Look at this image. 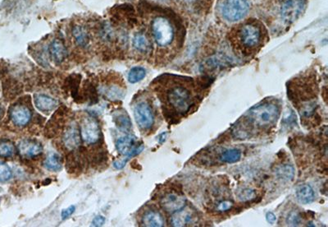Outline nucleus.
<instances>
[{
    "instance_id": "36",
    "label": "nucleus",
    "mask_w": 328,
    "mask_h": 227,
    "mask_svg": "<svg viewBox=\"0 0 328 227\" xmlns=\"http://www.w3.org/2000/svg\"><path fill=\"white\" fill-rule=\"evenodd\" d=\"M2 115H3V110H2V109L0 108V118H1V116H2Z\"/></svg>"
},
{
    "instance_id": "24",
    "label": "nucleus",
    "mask_w": 328,
    "mask_h": 227,
    "mask_svg": "<svg viewBox=\"0 0 328 227\" xmlns=\"http://www.w3.org/2000/svg\"><path fill=\"white\" fill-rule=\"evenodd\" d=\"M115 124L120 130L128 132L131 128V122L126 113L121 112L117 114L115 117Z\"/></svg>"
},
{
    "instance_id": "23",
    "label": "nucleus",
    "mask_w": 328,
    "mask_h": 227,
    "mask_svg": "<svg viewBox=\"0 0 328 227\" xmlns=\"http://www.w3.org/2000/svg\"><path fill=\"white\" fill-rule=\"evenodd\" d=\"M46 168L48 171H58L62 169V161L61 157L58 153L49 154L44 163Z\"/></svg>"
},
{
    "instance_id": "27",
    "label": "nucleus",
    "mask_w": 328,
    "mask_h": 227,
    "mask_svg": "<svg viewBox=\"0 0 328 227\" xmlns=\"http://www.w3.org/2000/svg\"><path fill=\"white\" fill-rule=\"evenodd\" d=\"M237 197L240 201H252L256 198V193L254 189L245 188V189H240L237 192Z\"/></svg>"
},
{
    "instance_id": "18",
    "label": "nucleus",
    "mask_w": 328,
    "mask_h": 227,
    "mask_svg": "<svg viewBox=\"0 0 328 227\" xmlns=\"http://www.w3.org/2000/svg\"><path fill=\"white\" fill-rule=\"evenodd\" d=\"M132 43L137 51L141 53H149L150 51L151 43L145 34L142 32L136 34Z\"/></svg>"
},
{
    "instance_id": "6",
    "label": "nucleus",
    "mask_w": 328,
    "mask_h": 227,
    "mask_svg": "<svg viewBox=\"0 0 328 227\" xmlns=\"http://www.w3.org/2000/svg\"><path fill=\"white\" fill-rule=\"evenodd\" d=\"M81 139L87 144H94L101 138V128L98 121L91 116H86L81 120L80 127Z\"/></svg>"
},
{
    "instance_id": "29",
    "label": "nucleus",
    "mask_w": 328,
    "mask_h": 227,
    "mask_svg": "<svg viewBox=\"0 0 328 227\" xmlns=\"http://www.w3.org/2000/svg\"><path fill=\"white\" fill-rule=\"evenodd\" d=\"M301 222V217L297 212H290L286 218V223L291 227H297Z\"/></svg>"
},
{
    "instance_id": "20",
    "label": "nucleus",
    "mask_w": 328,
    "mask_h": 227,
    "mask_svg": "<svg viewBox=\"0 0 328 227\" xmlns=\"http://www.w3.org/2000/svg\"><path fill=\"white\" fill-rule=\"evenodd\" d=\"M72 36L76 43L81 47H86L90 42V35L87 29L83 26H75L72 28Z\"/></svg>"
},
{
    "instance_id": "9",
    "label": "nucleus",
    "mask_w": 328,
    "mask_h": 227,
    "mask_svg": "<svg viewBox=\"0 0 328 227\" xmlns=\"http://www.w3.org/2000/svg\"><path fill=\"white\" fill-rule=\"evenodd\" d=\"M137 143V138L134 135L124 136L122 138H119L116 143L117 150L121 155L126 156V158L130 159L132 156H136L137 154L141 153L144 147L141 145L136 148Z\"/></svg>"
},
{
    "instance_id": "3",
    "label": "nucleus",
    "mask_w": 328,
    "mask_h": 227,
    "mask_svg": "<svg viewBox=\"0 0 328 227\" xmlns=\"http://www.w3.org/2000/svg\"><path fill=\"white\" fill-rule=\"evenodd\" d=\"M151 30L155 42L160 47L170 46L174 40V29L167 18H154L152 22Z\"/></svg>"
},
{
    "instance_id": "35",
    "label": "nucleus",
    "mask_w": 328,
    "mask_h": 227,
    "mask_svg": "<svg viewBox=\"0 0 328 227\" xmlns=\"http://www.w3.org/2000/svg\"><path fill=\"white\" fill-rule=\"evenodd\" d=\"M167 133H162L161 135L159 136V143H163L165 142L166 140V138H167Z\"/></svg>"
},
{
    "instance_id": "13",
    "label": "nucleus",
    "mask_w": 328,
    "mask_h": 227,
    "mask_svg": "<svg viewBox=\"0 0 328 227\" xmlns=\"http://www.w3.org/2000/svg\"><path fill=\"white\" fill-rule=\"evenodd\" d=\"M171 224L173 227H187L194 224L197 221V216L191 210L182 208L178 212L172 213Z\"/></svg>"
},
{
    "instance_id": "26",
    "label": "nucleus",
    "mask_w": 328,
    "mask_h": 227,
    "mask_svg": "<svg viewBox=\"0 0 328 227\" xmlns=\"http://www.w3.org/2000/svg\"><path fill=\"white\" fill-rule=\"evenodd\" d=\"M15 147L9 141H1L0 142V157L8 158L13 156L15 153Z\"/></svg>"
},
{
    "instance_id": "4",
    "label": "nucleus",
    "mask_w": 328,
    "mask_h": 227,
    "mask_svg": "<svg viewBox=\"0 0 328 227\" xmlns=\"http://www.w3.org/2000/svg\"><path fill=\"white\" fill-rule=\"evenodd\" d=\"M249 8L248 0H223L221 12L227 21L237 22L247 14Z\"/></svg>"
},
{
    "instance_id": "19",
    "label": "nucleus",
    "mask_w": 328,
    "mask_h": 227,
    "mask_svg": "<svg viewBox=\"0 0 328 227\" xmlns=\"http://www.w3.org/2000/svg\"><path fill=\"white\" fill-rule=\"evenodd\" d=\"M296 197L304 204H308L314 200V191L308 184H302L296 190Z\"/></svg>"
},
{
    "instance_id": "12",
    "label": "nucleus",
    "mask_w": 328,
    "mask_h": 227,
    "mask_svg": "<svg viewBox=\"0 0 328 227\" xmlns=\"http://www.w3.org/2000/svg\"><path fill=\"white\" fill-rule=\"evenodd\" d=\"M63 144L69 150H75L81 145V137L80 128L75 124L66 128L63 137Z\"/></svg>"
},
{
    "instance_id": "10",
    "label": "nucleus",
    "mask_w": 328,
    "mask_h": 227,
    "mask_svg": "<svg viewBox=\"0 0 328 227\" xmlns=\"http://www.w3.org/2000/svg\"><path fill=\"white\" fill-rule=\"evenodd\" d=\"M186 202L185 197L177 193H167L160 201L163 209L169 213H174L184 208Z\"/></svg>"
},
{
    "instance_id": "25",
    "label": "nucleus",
    "mask_w": 328,
    "mask_h": 227,
    "mask_svg": "<svg viewBox=\"0 0 328 227\" xmlns=\"http://www.w3.org/2000/svg\"><path fill=\"white\" fill-rule=\"evenodd\" d=\"M146 76V71L142 67H134L128 74V81L131 83H137L144 79Z\"/></svg>"
},
{
    "instance_id": "22",
    "label": "nucleus",
    "mask_w": 328,
    "mask_h": 227,
    "mask_svg": "<svg viewBox=\"0 0 328 227\" xmlns=\"http://www.w3.org/2000/svg\"><path fill=\"white\" fill-rule=\"evenodd\" d=\"M241 158V151L236 148L226 150L221 154L220 160L224 163L233 164L238 162Z\"/></svg>"
},
{
    "instance_id": "30",
    "label": "nucleus",
    "mask_w": 328,
    "mask_h": 227,
    "mask_svg": "<svg viewBox=\"0 0 328 227\" xmlns=\"http://www.w3.org/2000/svg\"><path fill=\"white\" fill-rule=\"evenodd\" d=\"M107 97L111 98L112 100H117L122 97V91L117 87L113 86L110 88H108L106 92Z\"/></svg>"
},
{
    "instance_id": "14",
    "label": "nucleus",
    "mask_w": 328,
    "mask_h": 227,
    "mask_svg": "<svg viewBox=\"0 0 328 227\" xmlns=\"http://www.w3.org/2000/svg\"><path fill=\"white\" fill-rule=\"evenodd\" d=\"M10 117L14 125L23 127L30 122L31 113L30 109L25 105H14L11 110Z\"/></svg>"
},
{
    "instance_id": "11",
    "label": "nucleus",
    "mask_w": 328,
    "mask_h": 227,
    "mask_svg": "<svg viewBox=\"0 0 328 227\" xmlns=\"http://www.w3.org/2000/svg\"><path fill=\"white\" fill-rule=\"evenodd\" d=\"M18 151L24 158H34L43 152V147L36 141L25 139L19 143Z\"/></svg>"
},
{
    "instance_id": "5",
    "label": "nucleus",
    "mask_w": 328,
    "mask_h": 227,
    "mask_svg": "<svg viewBox=\"0 0 328 227\" xmlns=\"http://www.w3.org/2000/svg\"><path fill=\"white\" fill-rule=\"evenodd\" d=\"M237 38L240 46L252 50L261 42V29L255 23H246L238 30Z\"/></svg>"
},
{
    "instance_id": "7",
    "label": "nucleus",
    "mask_w": 328,
    "mask_h": 227,
    "mask_svg": "<svg viewBox=\"0 0 328 227\" xmlns=\"http://www.w3.org/2000/svg\"><path fill=\"white\" fill-rule=\"evenodd\" d=\"M137 125L142 130H149L154 124V115L151 107L146 102L137 104L134 110Z\"/></svg>"
},
{
    "instance_id": "2",
    "label": "nucleus",
    "mask_w": 328,
    "mask_h": 227,
    "mask_svg": "<svg viewBox=\"0 0 328 227\" xmlns=\"http://www.w3.org/2000/svg\"><path fill=\"white\" fill-rule=\"evenodd\" d=\"M167 101L172 109L181 115L189 111L194 104V97L189 88L182 84L174 85L167 92Z\"/></svg>"
},
{
    "instance_id": "21",
    "label": "nucleus",
    "mask_w": 328,
    "mask_h": 227,
    "mask_svg": "<svg viewBox=\"0 0 328 227\" xmlns=\"http://www.w3.org/2000/svg\"><path fill=\"white\" fill-rule=\"evenodd\" d=\"M276 176L282 181H291L295 177V169L291 165L285 164L276 170Z\"/></svg>"
},
{
    "instance_id": "34",
    "label": "nucleus",
    "mask_w": 328,
    "mask_h": 227,
    "mask_svg": "<svg viewBox=\"0 0 328 227\" xmlns=\"http://www.w3.org/2000/svg\"><path fill=\"white\" fill-rule=\"evenodd\" d=\"M266 218H267L268 222H269L271 224H273L277 221V217L273 212H268L266 215Z\"/></svg>"
},
{
    "instance_id": "28",
    "label": "nucleus",
    "mask_w": 328,
    "mask_h": 227,
    "mask_svg": "<svg viewBox=\"0 0 328 227\" xmlns=\"http://www.w3.org/2000/svg\"><path fill=\"white\" fill-rule=\"evenodd\" d=\"M13 173L8 165L0 161V182H6L12 178Z\"/></svg>"
},
{
    "instance_id": "8",
    "label": "nucleus",
    "mask_w": 328,
    "mask_h": 227,
    "mask_svg": "<svg viewBox=\"0 0 328 227\" xmlns=\"http://www.w3.org/2000/svg\"><path fill=\"white\" fill-rule=\"evenodd\" d=\"M305 8V0H285L281 8L284 20L292 23L302 14Z\"/></svg>"
},
{
    "instance_id": "16",
    "label": "nucleus",
    "mask_w": 328,
    "mask_h": 227,
    "mask_svg": "<svg viewBox=\"0 0 328 227\" xmlns=\"http://www.w3.org/2000/svg\"><path fill=\"white\" fill-rule=\"evenodd\" d=\"M35 104L39 110L43 112H49L54 110L58 102L57 100L48 97L47 95L38 94L35 97Z\"/></svg>"
},
{
    "instance_id": "1",
    "label": "nucleus",
    "mask_w": 328,
    "mask_h": 227,
    "mask_svg": "<svg viewBox=\"0 0 328 227\" xmlns=\"http://www.w3.org/2000/svg\"><path fill=\"white\" fill-rule=\"evenodd\" d=\"M278 105L264 103L251 108L244 116L245 121L255 128H264L277 122L279 118Z\"/></svg>"
},
{
    "instance_id": "31",
    "label": "nucleus",
    "mask_w": 328,
    "mask_h": 227,
    "mask_svg": "<svg viewBox=\"0 0 328 227\" xmlns=\"http://www.w3.org/2000/svg\"><path fill=\"white\" fill-rule=\"evenodd\" d=\"M233 207V202L229 201V200H223V201L220 202L219 203L217 204V209L219 212H227V211L232 209Z\"/></svg>"
},
{
    "instance_id": "33",
    "label": "nucleus",
    "mask_w": 328,
    "mask_h": 227,
    "mask_svg": "<svg viewBox=\"0 0 328 227\" xmlns=\"http://www.w3.org/2000/svg\"><path fill=\"white\" fill-rule=\"evenodd\" d=\"M104 223H105V218L103 216H97L92 221V226L93 227H102Z\"/></svg>"
},
{
    "instance_id": "32",
    "label": "nucleus",
    "mask_w": 328,
    "mask_h": 227,
    "mask_svg": "<svg viewBox=\"0 0 328 227\" xmlns=\"http://www.w3.org/2000/svg\"><path fill=\"white\" fill-rule=\"evenodd\" d=\"M75 210H76V207H75L74 205H71V206L68 207V208H66V209L63 210L62 214H61L62 219L65 220L67 219V218H69L70 216H71V215L73 214L74 212H75Z\"/></svg>"
},
{
    "instance_id": "15",
    "label": "nucleus",
    "mask_w": 328,
    "mask_h": 227,
    "mask_svg": "<svg viewBox=\"0 0 328 227\" xmlns=\"http://www.w3.org/2000/svg\"><path fill=\"white\" fill-rule=\"evenodd\" d=\"M49 54L55 64H61L68 55V50L63 41L59 39L53 40L49 46Z\"/></svg>"
},
{
    "instance_id": "17",
    "label": "nucleus",
    "mask_w": 328,
    "mask_h": 227,
    "mask_svg": "<svg viewBox=\"0 0 328 227\" xmlns=\"http://www.w3.org/2000/svg\"><path fill=\"white\" fill-rule=\"evenodd\" d=\"M142 225L148 227H164V217L157 211H148L142 217Z\"/></svg>"
}]
</instances>
